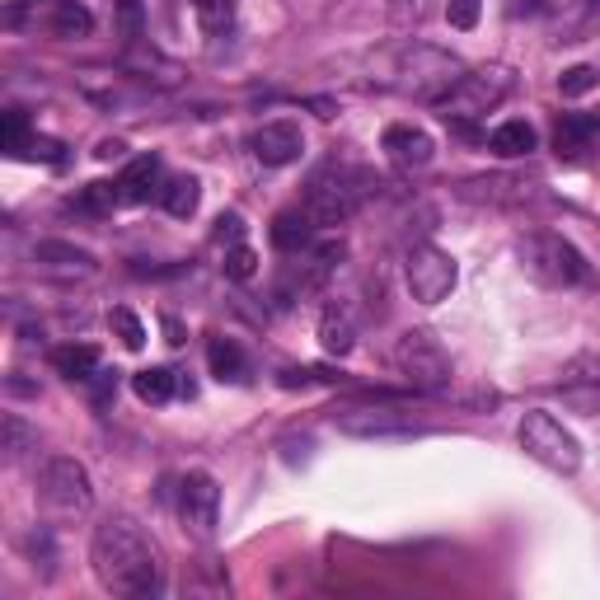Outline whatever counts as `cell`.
<instances>
[{
  "instance_id": "12",
  "label": "cell",
  "mask_w": 600,
  "mask_h": 600,
  "mask_svg": "<svg viewBox=\"0 0 600 600\" xmlns=\"http://www.w3.org/2000/svg\"><path fill=\"white\" fill-rule=\"evenodd\" d=\"M249 151H254L259 165L281 169V165H296L300 155H305V136H300L296 122L277 118V122H263V128L249 136Z\"/></svg>"
},
{
  "instance_id": "37",
  "label": "cell",
  "mask_w": 600,
  "mask_h": 600,
  "mask_svg": "<svg viewBox=\"0 0 600 600\" xmlns=\"http://www.w3.org/2000/svg\"><path fill=\"white\" fill-rule=\"evenodd\" d=\"M165 328H169V343H183V328H179V320H165Z\"/></svg>"
},
{
  "instance_id": "34",
  "label": "cell",
  "mask_w": 600,
  "mask_h": 600,
  "mask_svg": "<svg viewBox=\"0 0 600 600\" xmlns=\"http://www.w3.org/2000/svg\"><path fill=\"white\" fill-rule=\"evenodd\" d=\"M89 385H94V399L108 404V399H113V394H118V371H104V367H99V371H94V381H89Z\"/></svg>"
},
{
  "instance_id": "1",
  "label": "cell",
  "mask_w": 600,
  "mask_h": 600,
  "mask_svg": "<svg viewBox=\"0 0 600 600\" xmlns=\"http://www.w3.org/2000/svg\"><path fill=\"white\" fill-rule=\"evenodd\" d=\"M89 567L99 577V587L113 596H160L165 591V567H160L155 544L122 516L94 526Z\"/></svg>"
},
{
  "instance_id": "23",
  "label": "cell",
  "mask_w": 600,
  "mask_h": 600,
  "mask_svg": "<svg viewBox=\"0 0 600 600\" xmlns=\"http://www.w3.org/2000/svg\"><path fill=\"white\" fill-rule=\"evenodd\" d=\"M132 389H136L141 404H169L173 389H179V381H173L169 367H146V371L132 375Z\"/></svg>"
},
{
  "instance_id": "17",
  "label": "cell",
  "mask_w": 600,
  "mask_h": 600,
  "mask_svg": "<svg viewBox=\"0 0 600 600\" xmlns=\"http://www.w3.org/2000/svg\"><path fill=\"white\" fill-rule=\"evenodd\" d=\"M207 361H212V375L220 385H244L249 381V357L240 352L235 338H212L207 343Z\"/></svg>"
},
{
  "instance_id": "30",
  "label": "cell",
  "mask_w": 600,
  "mask_h": 600,
  "mask_svg": "<svg viewBox=\"0 0 600 600\" xmlns=\"http://www.w3.org/2000/svg\"><path fill=\"white\" fill-rule=\"evenodd\" d=\"M220 267H226V277H235V281H249V277L259 273V254H254V249H249V244H235Z\"/></svg>"
},
{
  "instance_id": "27",
  "label": "cell",
  "mask_w": 600,
  "mask_h": 600,
  "mask_svg": "<svg viewBox=\"0 0 600 600\" xmlns=\"http://www.w3.org/2000/svg\"><path fill=\"white\" fill-rule=\"evenodd\" d=\"M118 10V38L136 47L141 43V28H146V10H141V0H113Z\"/></svg>"
},
{
  "instance_id": "9",
  "label": "cell",
  "mask_w": 600,
  "mask_h": 600,
  "mask_svg": "<svg viewBox=\"0 0 600 600\" xmlns=\"http://www.w3.org/2000/svg\"><path fill=\"white\" fill-rule=\"evenodd\" d=\"M338 432L357 441H394V436H428L422 422L399 404H371V408H347L338 413Z\"/></svg>"
},
{
  "instance_id": "3",
  "label": "cell",
  "mask_w": 600,
  "mask_h": 600,
  "mask_svg": "<svg viewBox=\"0 0 600 600\" xmlns=\"http://www.w3.org/2000/svg\"><path fill=\"white\" fill-rule=\"evenodd\" d=\"M371 188V179L361 169H347V165H324L310 173L305 183V202L300 207L310 212L314 226H347L352 220V212L361 207V193Z\"/></svg>"
},
{
  "instance_id": "26",
  "label": "cell",
  "mask_w": 600,
  "mask_h": 600,
  "mask_svg": "<svg viewBox=\"0 0 600 600\" xmlns=\"http://www.w3.org/2000/svg\"><path fill=\"white\" fill-rule=\"evenodd\" d=\"M197 10V24L207 28V34H226L235 24V0H193Z\"/></svg>"
},
{
  "instance_id": "32",
  "label": "cell",
  "mask_w": 600,
  "mask_h": 600,
  "mask_svg": "<svg viewBox=\"0 0 600 600\" xmlns=\"http://www.w3.org/2000/svg\"><path fill=\"white\" fill-rule=\"evenodd\" d=\"M20 155H28V160H47V165H61V141H52V136H28L24 146H20Z\"/></svg>"
},
{
  "instance_id": "39",
  "label": "cell",
  "mask_w": 600,
  "mask_h": 600,
  "mask_svg": "<svg viewBox=\"0 0 600 600\" xmlns=\"http://www.w3.org/2000/svg\"><path fill=\"white\" fill-rule=\"evenodd\" d=\"M596 5H600V0H596Z\"/></svg>"
},
{
  "instance_id": "14",
  "label": "cell",
  "mask_w": 600,
  "mask_h": 600,
  "mask_svg": "<svg viewBox=\"0 0 600 600\" xmlns=\"http://www.w3.org/2000/svg\"><path fill=\"white\" fill-rule=\"evenodd\" d=\"M160 173H165L160 155H136L118 179V197L122 202H151V193L160 197Z\"/></svg>"
},
{
  "instance_id": "22",
  "label": "cell",
  "mask_w": 600,
  "mask_h": 600,
  "mask_svg": "<svg viewBox=\"0 0 600 600\" xmlns=\"http://www.w3.org/2000/svg\"><path fill=\"white\" fill-rule=\"evenodd\" d=\"M52 34L61 38H89L94 34V14L81 0H52Z\"/></svg>"
},
{
  "instance_id": "18",
  "label": "cell",
  "mask_w": 600,
  "mask_h": 600,
  "mask_svg": "<svg viewBox=\"0 0 600 600\" xmlns=\"http://www.w3.org/2000/svg\"><path fill=\"white\" fill-rule=\"evenodd\" d=\"M596 132H600L596 113H563L559 128H554V146H559V155H567V160H577V155L591 146Z\"/></svg>"
},
{
  "instance_id": "29",
  "label": "cell",
  "mask_w": 600,
  "mask_h": 600,
  "mask_svg": "<svg viewBox=\"0 0 600 600\" xmlns=\"http://www.w3.org/2000/svg\"><path fill=\"white\" fill-rule=\"evenodd\" d=\"M596 85H600V71H596V67H573V71H563V75H559L563 99H577V94H591Z\"/></svg>"
},
{
  "instance_id": "5",
  "label": "cell",
  "mask_w": 600,
  "mask_h": 600,
  "mask_svg": "<svg viewBox=\"0 0 600 600\" xmlns=\"http://www.w3.org/2000/svg\"><path fill=\"white\" fill-rule=\"evenodd\" d=\"M516 441L535 465H544L554 473H577L581 469V441L567 432L554 413H544V408H530V413L520 418Z\"/></svg>"
},
{
  "instance_id": "11",
  "label": "cell",
  "mask_w": 600,
  "mask_h": 600,
  "mask_svg": "<svg viewBox=\"0 0 600 600\" xmlns=\"http://www.w3.org/2000/svg\"><path fill=\"white\" fill-rule=\"evenodd\" d=\"M216 516H220V488H216L212 473L193 469L179 483V520H183V530L197 535V540H212V535H216Z\"/></svg>"
},
{
  "instance_id": "10",
  "label": "cell",
  "mask_w": 600,
  "mask_h": 600,
  "mask_svg": "<svg viewBox=\"0 0 600 600\" xmlns=\"http://www.w3.org/2000/svg\"><path fill=\"white\" fill-rule=\"evenodd\" d=\"M404 71H408V81H399V89L422 94V99H432V104L465 75L460 61L446 57V52H436V47H413V52L404 57Z\"/></svg>"
},
{
  "instance_id": "21",
  "label": "cell",
  "mask_w": 600,
  "mask_h": 600,
  "mask_svg": "<svg viewBox=\"0 0 600 600\" xmlns=\"http://www.w3.org/2000/svg\"><path fill=\"white\" fill-rule=\"evenodd\" d=\"M197 202H202V183L193 179V173H179V179H169V183L160 188V207H165L169 216H179V220L193 216Z\"/></svg>"
},
{
  "instance_id": "36",
  "label": "cell",
  "mask_w": 600,
  "mask_h": 600,
  "mask_svg": "<svg viewBox=\"0 0 600 600\" xmlns=\"http://www.w3.org/2000/svg\"><path fill=\"white\" fill-rule=\"evenodd\" d=\"M122 151H128L122 141H99V151L94 155H99V160H122Z\"/></svg>"
},
{
  "instance_id": "19",
  "label": "cell",
  "mask_w": 600,
  "mask_h": 600,
  "mask_svg": "<svg viewBox=\"0 0 600 600\" xmlns=\"http://www.w3.org/2000/svg\"><path fill=\"white\" fill-rule=\"evenodd\" d=\"M535 146H540V136H535L530 122H502V128H493V136H488V151L502 155V160H520V155H530Z\"/></svg>"
},
{
  "instance_id": "28",
  "label": "cell",
  "mask_w": 600,
  "mask_h": 600,
  "mask_svg": "<svg viewBox=\"0 0 600 600\" xmlns=\"http://www.w3.org/2000/svg\"><path fill=\"white\" fill-rule=\"evenodd\" d=\"M28 136H34V132H28V118L20 113V108H10V113L0 118V146H5L10 155H20V146Z\"/></svg>"
},
{
  "instance_id": "13",
  "label": "cell",
  "mask_w": 600,
  "mask_h": 600,
  "mask_svg": "<svg viewBox=\"0 0 600 600\" xmlns=\"http://www.w3.org/2000/svg\"><path fill=\"white\" fill-rule=\"evenodd\" d=\"M385 155H389V165L394 169H404V173H413V169H428L432 165V155H436V141L413 128V122H394V128H385Z\"/></svg>"
},
{
  "instance_id": "4",
  "label": "cell",
  "mask_w": 600,
  "mask_h": 600,
  "mask_svg": "<svg viewBox=\"0 0 600 600\" xmlns=\"http://www.w3.org/2000/svg\"><path fill=\"white\" fill-rule=\"evenodd\" d=\"M512 94V71L507 67H483V71H465L446 94L436 99V113L451 122V128L469 132L473 118H483L488 108H497Z\"/></svg>"
},
{
  "instance_id": "35",
  "label": "cell",
  "mask_w": 600,
  "mask_h": 600,
  "mask_svg": "<svg viewBox=\"0 0 600 600\" xmlns=\"http://www.w3.org/2000/svg\"><path fill=\"white\" fill-rule=\"evenodd\" d=\"M240 235H244V220L235 216V212L216 220V240H230V244H240Z\"/></svg>"
},
{
  "instance_id": "24",
  "label": "cell",
  "mask_w": 600,
  "mask_h": 600,
  "mask_svg": "<svg viewBox=\"0 0 600 600\" xmlns=\"http://www.w3.org/2000/svg\"><path fill=\"white\" fill-rule=\"evenodd\" d=\"M320 343H324V352H334V357H347L357 347V334H352V320H347L343 310L328 305L324 310V320H320Z\"/></svg>"
},
{
  "instance_id": "38",
  "label": "cell",
  "mask_w": 600,
  "mask_h": 600,
  "mask_svg": "<svg viewBox=\"0 0 600 600\" xmlns=\"http://www.w3.org/2000/svg\"><path fill=\"white\" fill-rule=\"evenodd\" d=\"M24 5H38V0H14V14H20Z\"/></svg>"
},
{
  "instance_id": "2",
  "label": "cell",
  "mask_w": 600,
  "mask_h": 600,
  "mask_svg": "<svg viewBox=\"0 0 600 600\" xmlns=\"http://www.w3.org/2000/svg\"><path fill=\"white\" fill-rule=\"evenodd\" d=\"M520 254V267L526 277H535L540 287H554V291H567V287H581L591 281V263L581 259V249L573 240H563L554 230H526L516 244Z\"/></svg>"
},
{
  "instance_id": "25",
  "label": "cell",
  "mask_w": 600,
  "mask_h": 600,
  "mask_svg": "<svg viewBox=\"0 0 600 600\" xmlns=\"http://www.w3.org/2000/svg\"><path fill=\"white\" fill-rule=\"evenodd\" d=\"M108 328H113V334L122 338V347H128V352H141V347H146V324L136 320L132 310H108Z\"/></svg>"
},
{
  "instance_id": "6",
  "label": "cell",
  "mask_w": 600,
  "mask_h": 600,
  "mask_svg": "<svg viewBox=\"0 0 600 600\" xmlns=\"http://www.w3.org/2000/svg\"><path fill=\"white\" fill-rule=\"evenodd\" d=\"M38 502L52 520H75L94 507V483H89V469L71 455H52L38 473Z\"/></svg>"
},
{
  "instance_id": "15",
  "label": "cell",
  "mask_w": 600,
  "mask_h": 600,
  "mask_svg": "<svg viewBox=\"0 0 600 600\" xmlns=\"http://www.w3.org/2000/svg\"><path fill=\"white\" fill-rule=\"evenodd\" d=\"M314 220L305 207H291V212H277L273 216V244L281 249V254H300V249L314 244Z\"/></svg>"
},
{
  "instance_id": "33",
  "label": "cell",
  "mask_w": 600,
  "mask_h": 600,
  "mask_svg": "<svg viewBox=\"0 0 600 600\" xmlns=\"http://www.w3.org/2000/svg\"><path fill=\"white\" fill-rule=\"evenodd\" d=\"M479 0H451L446 5V20H451V28H473L479 24Z\"/></svg>"
},
{
  "instance_id": "20",
  "label": "cell",
  "mask_w": 600,
  "mask_h": 600,
  "mask_svg": "<svg viewBox=\"0 0 600 600\" xmlns=\"http://www.w3.org/2000/svg\"><path fill=\"white\" fill-rule=\"evenodd\" d=\"M34 259L43 267H61V273H94V254H89V249H75L67 240H38L34 244Z\"/></svg>"
},
{
  "instance_id": "8",
  "label": "cell",
  "mask_w": 600,
  "mask_h": 600,
  "mask_svg": "<svg viewBox=\"0 0 600 600\" xmlns=\"http://www.w3.org/2000/svg\"><path fill=\"white\" fill-rule=\"evenodd\" d=\"M404 281H408V291H413L418 305H441V300L455 291V281H460V267H455V259L446 249L413 244L404 254Z\"/></svg>"
},
{
  "instance_id": "7",
  "label": "cell",
  "mask_w": 600,
  "mask_h": 600,
  "mask_svg": "<svg viewBox=\"0 0 600 600\" xmlns=\"http://www.w3.org/2000/svg\"><path fill=\"white\" fill-rule=\"evenodd\" d=\"M394 371L404 375L413 389H446L451 385V357L441 352V343L428 334V328H408V334H399V343H394Z\"/></svg>"
},
{
  "instance_id": "31",
  "label": "cell",
  "mask_w": 600,
  "mask_h": 600,
  "mask_svg": "<svg viewBox=\"0 0 600 600\" xmlns=\"http://www.w3.org/2000/svg\"><path fill=\"white\" fill-rule=\"evenodd\" d=\"M28 446H34V432L24 428V418L10 413V418H5V446H0V451H5V460H20Z\"/></svg>"
},
{
  "instance_id": "16",
  "label": "cell",
  "mask_w": 600,
  "mask_h": 600,
  "mask_svg": "<svg viewBox=\"0 0 600 600\" xmlns=\"http://www.w3.org/2000/svg\"><path fill=\"white\" fill-rule=\"evenodd\" d=\"M52 371L67 375V381L89 385L94 371H99V347H89V343H61V347H52Z\"/></svg>"
}]
</instances>
